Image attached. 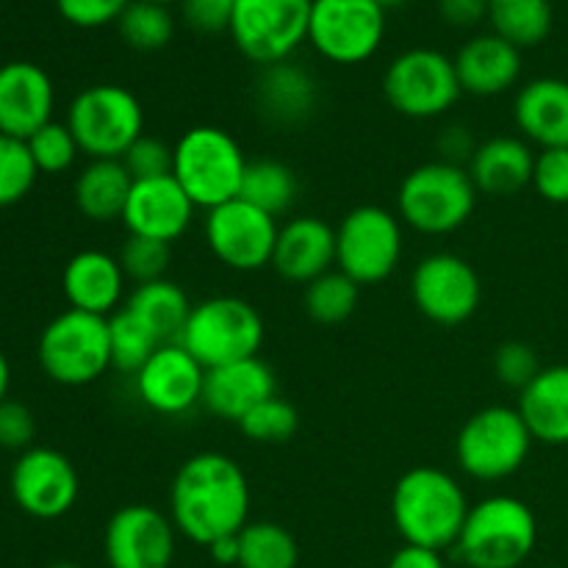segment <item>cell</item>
I'll return each mask as SVG.
<instances>
[{
    "instance_id": "1",
    "label": "cell",
    "mask_w": 568,
    "mask_h": 568,
    "mask_svg": "<svg viewBox=\"0 0 568 568\" xmlns=\"http://www.w3.org/2000/svg\"><path fill=\"white\" fill-rule=\"evenodd\" d=\"M170 519L200 547L239 536L250 525V483L242 466L222 453L192 455L172 477Z\"/></svg>"
},
{
    "instance_id": "2",
    "label": "cell",
    "mask_w": 568,
    "mask_h": 568,
    "mask_svg": "<svg viewBox=\"0 0 568 568\" xmlns=\"http://www.w3.org/2000/svg\"><path fill=\"white\" fill-rule=\"evenodd\" d=\"M469 508L464 486L436 466H416L405 471L392 494L394 527L405 544L436 552L455 547Z\"/></svg>"
},
{
    "instance_id": "3",
    "label": "cell",
    "mask_w": 568,
    "mask_h": 568,
    "mask_svg": "<svg viewBox=\"0 0 568 568\" xmlns=\"http://www.w3.org/2000/svg\"><path fill=\"white\" fill-rule=\"evenodd\" d=\"M538 541L530 505L508 494H494L471 505L455 552L471 568H519Z\"/></svg>"
},
{
    "instance_id": "4",
    "label": "cell",
    "mask_w": 568,
    "mask_h": 568,
    "mask_svg": "<svg viewBox=\"0 0 568 568\" xmlns=\"http://www.w3.org/2000/svg\"><path fill=\"white\" fill-rule=\"evenodd\" d=\"M172 175L194 203V209H216L239 197L247 170L242 144L216 125L189 128L175 148Z\"/></svg>"
},
{
    "instance_id": "5",
    "label": "cell",
    "mask_w": 568,
    "mask_h": 568,
    "mask_svg": "<svg viewBox=\"0 0 568 568\" xmlns=\"http://www.w3.org/2000/svg\"><path fill=\"white\" fill-rule=\"evenodd\" d=\"M477 194L469 170L449 161H430L410 170L399 183V220L427 236H444L469 222Z\"/></svg>"
},
{
    "instance_id": "6",
    "label": "cell",
    "mask_w": 568,
    "mask_h": 568,
    "mask_svg": "<svg viewBox=\"0 0 568 568\" xmlns=\"http://www.w3.org/2000/svg\"><path fill=\"white\" fill-rule=\"evenodd\" d=\"M178 344L205 372L236 364L258 355L264 344V320L247 300L209 297L194 305Z\"/></svg>"
},
{
    "instance_id": "7",
    "label": "cell",
    "mask_w": 568,
    "mask_h": 568,
    "mask_svg": "<svg viewBox=\"0 0 568 568\" xmlns=\"http://www.w3.org/2000/svg\"><path fill=\"white\" fill-rule=\"evenodd\" d=\"M39 366L59 386H87L111 369L109 316L67 308L39 336Z\"/></svg>"
},
{
    "instance_id": "8",
    "label": "cell",
    "mask_w": 568,
    "mask_h": 568,
    "mask_svg": "<svg viewBox=\"0 0 568 568\" xmlns=\"http://www.w3.org/2000/svg\"><path fill=\"white\" fill-rule=\"evenodd\" d=\"M67 128L89 159H122L144 133V109L131 89L94 83L72 98Z\"/></svg>"
},
{
    "instance_id": "9",
    "label": "cell",
    "mask_w": 568,
    "mask_h": 568,
    "mask_svg": "<svg viewBox=\"0 0 568 568\" xmlns=\"http://www.w3.org/2000/svg\"><path fill=\"white\" fill-rule=\"evenodd\" d=\"M532 442L536 438L527 430L519 408L491 405L464 422L455 442V458L471 480L497 483L525 466Z\"/></svg>"
},
{
    "instance_id": "10",
    "label": "cell",
    "mask_w": 568,
    "mask_h": 568,
    "mask_svg": "<svg viewBox=\"0 0 568 568\" xmlns=\"http://www.w3.org/2000/svg\"><path fill=\"white\" fill-rule=\"evenodd\" d=\"M383 92L397 114L433 120L453 109L464 89L449 55L433 48H410L388 64Z\"/></svg>"
},
{
    "instance_id": "11",
    "label": "cell",
    "mask_w": 568,
    "mask_h": 568,
    "mask_svg": "<svg viewBox=\"0 0 568 568\" xmlns=\"http://www.w3.org/2000/svg\"><path fill=\"white\" fill-rule=\"evenodd\" d=\"M403 258V225L381 205H358L336 227V266L358 286L383 283Z\"/></svg>"
},
{
    "instance_id": "12",
    "label": "cell",
    "mask_w": 568,
    "mask_h": 568,
    "mask_svg": "<svg viewBox=\"0 0 568 568\" xmlns=\"http://www.w3.org/2000/svg\"><path fill=\"white\" fill-rule=\"evenodd\" d=\"M314 0H236L231 37L250 61L261 67L288 61L308 39Z\"/></svg>"
},
{
    "instance_id": "13",
    "label": "cell",
    "mask_w": 568,
    "mask_h": 568,
    "mask_svg": "<svg viewBox=\"0 0 568 568\" xmlns=\"http://www.w3.org/2000/svg\"><path fill=\"white\" fill-rule=\"evenodd\" d=\"M386 33V9L375 0H314L308 39L333 64H361Z\"/></svg>"
},
{
    "instance_id": "14",
    "label": "cell",
    "mask_w": 568,
    "mask_h": 568,
    "mask_svg": "<svg viewBox=\"0 0 568 568\" xmlns=\"http://www.w3.org/2000/svg\"><path fill=\"white\" fill-rule=\"evenodd\" d=\"M281 225L272 214L244 203L242 197L222 203L205 216V244L220 264L236 272L272 266Z\"/></svg>"
},
{
    "instance_id": "15",
    "label": "cell",
    "mask_w": 568,
    "mask_h": 568,
    "mask_svg": "<svg viewBox=\"0 0 568 568\" xmlns=\"http://www.w3.org/2000/svg\"><path fill=\"white\" fill-rule=\"evenodd\" d=\"M410 297L419 314L436 325H460L480 308V275L460 255L433 253L410 275Z\"/></svg>"
},
{
    "instance_id": "16",
    "label": "cell",
    "mask_w": 568,
    "mask_h": 568,
    "mask_svg": "<svg viewBox=\"0 0 568 568\" xmlns=\"http://www.w3.org/2000/svg\"><path fill=\"white\" fill-rule=\"evenodd\" d=\"M11 497L22 514L33 519H61L78 503L81 480L64 453L53 447H31L11 469Z\"/></svg>"
},
{
    "instance_id": "17",
    "label": "cell",
    "mask_w": 568,
    "mask_h": 568,
    "mask_svg": "<svg viewBox=\"0 0 568 568\" xmlns=\"http://www.w3.org/2000/svg\"><path fill=\"white\" fill-rule=\"evenodd\" d=\"M175 525L150 505H125L105 525L109 568H170L175 560Z\"/></svg>"
},
{
    "instance_id": "18",
    "label": "cell",
    "mask_w": 568,
    "mask_h": 568,
    "mask_svg": "<svg viewBox=\"0 0 568 568\" xmlns=\"http://www.w3.org/2000/svg\"><path fill=\"white\" fill-rule=\"evenodd\" d=\"M133 381L139 399L153 414L183 416L203 403L205 369L178 342L155 349Z\"/></svg>"
},
{
    "instance_id": "19",
    "label": "cell",
    "mask_w": 568,
    "mask_h": 568,
    "mask_svg": "<svg viewBox=\"0 0 568 568\" xmlns=\"http://www.w3.org/2000/svg\"><path fill=\"white\" fill-rule=\"evenodd\" d=\"M192 220L194 203L175 181V175L133 181L125 211H122V225L131 236H148L172 244L189 231Z\"/></svg>"
},
{
    "instance_id": "20",
    "label": "cell",
    "mask_w": 568,
    "mask_h": 568,
    "mask_svg": "<svg viewBox=\"0 0 568 568\" xmlns=\"http://www.w3.org/2000/svg\"><path fill=\"white\" fill-rule=\"evenodd\" d=\"M55 89L48 72L31 61L0 67V133L28 139L53 120Z\"/></svg>"
},
{
    "instance_id": "21",
    "label": "cell",
    "mask_w": 568,
    "mask_h": 568,
    "mask_svg": "<svg viewBox=\"0 0 568 568\" xmlns=\"http://www.w3.org/2000/svg\"><path fill=\"white\" fill-rule=\"evenodd\" d=\"M275 372H272V366L264 364L258 355L205 372L203 405L214 416L236 422V425L255 408V405L275 397Z\"/></svg>"
},
{
    "instance_id": "22",
    "label": "cell",
    "mask_w": 568,
    "mask_h": 568,
    "mask_svg": "<svg viewBox=\"0 0 568 568\" xmlns=\"http://www.w3.org/2000/svg\"><path fill=\"white\" fill-rule=\"evenodd\" d=\"M336 264V227L320 216H297L277 233L272 266L281 277L308 286Z\"/></svg>"
},
{
    "instance_id": "23",
    "label": "cell",
    "mask_w": 568,
    "mask_h": 568,
    "mask_svg": "<svg viewBox=\"0 0 568 568\" xmlns=\"http://www.w3.org/2000/svg\"><path fill=\"white\" fill-rule=\"evenodd\" d=\"M125 272L120 258L103 253V250H81L72 255L61 275L64 297L70 308L87 311V314L111 316L120 311L125 297Z\"/></svg>"
},
{
    "instance_id": "24",
    "label": "cell",
    "mask_w": 568,
    "mask_h": 568,
    "mask_svg": "<svg viewBox=\"0 0 568 568\" xmlns=\"http://www.w3.org/2000/svg\"><path fill=\"white\" fill-rule=\"evenodd\" d=\"M453 61L460 89L477 94V98H494V94L508 92L521 75L519 48L497 33L471 37Z\"/></svg>"
},
{
    "instance_id": "25",
    "label": "cell",
    "mask_w": 568,
    "mask_h": 568,
    "mask_svg": "<svg viewBox=\"0 0 568 568\" xmlns=\"http://www.w3.org/2000/svg\"><path fill=\"white\" fill-rule=\"evenodd\" d=\"M514 116L519 131L541 150L568 148V81L536 78L516 94Z\"/></svg>"
},
{
    "instance_id": "26",
    "label": "cell",
    "mask_w": 568,
    "mask_h": 568,
    "mask_svg": "<svg viewBox=\"0 0 568 568\" xmlns=\"http://www.w3.org/2000/svg\"><path fill=\"white\" fill-rule=\"evenodd\" d=\"M532 166H536V153L525 139L494 136L477 144L469 161V175L477 192L491 194V197H508V194L530 186Z\"/></svg>"
},
{
    "instance_id": "27",
    "label": "cell",
    "mask_w": 568,
    "mask_h": 568,
    "mask_svg": "<svg viewBox=\"0 0 568 568\" xmlns=\"http://www.w3.org/2000/svg\"><path fill=\"white\" fill-rule=\"evenodd\" d=\"M519 414L536 442L568 444V364L547 366L519 392Z\"/></svg>"
},
{
    "instance_id": "28",
    "label": "cell",
    "mask_w": 568,
    "mask_h": 568,
    "mask_svg": "<svg viewBox=\"0 0 568 568\" xmlns=\"http://www.w3.org/2000/svg\"><path fill=\"white\" fill-rule=\"evenodd\" d=\"M255 103L261 114L281 125L305 120L316 103V83L303 67L292 61H277L264 67L255 81Z\"/></svg>"
},
{
    "instance_id": "29",
    "label": "cell",
    "mask_w": 568,
    "mask_h": 568,
    "mask_svg": "<svg viewBox=\"0 0 568 568\" xmlns=\"http://www.w3.org/2000/svg\"><path fill=\"white\" fill-rule=\"evenodd\" d=\"M131 186L133 178L120 159H89V164L78 172L72 197L87 220L111 222L122 220Z\"/></svg>"
},
{
    "instance_id": "30",
    "label": "cell",
    "mask_w": 568,
    "mask_h": 568,
    "mask_svg": "<svg viewBox=\"0 0 568 568\" xmlns=\"http://www.w3.org/2000/svg\"><path fill=\"white\" fill-rule=\"evenodd\" d=\"M125 308L144 322V327L159 338V344H175L194 305L189 303L186 292L178 283L161 277V281L142 283L133 288L131 297L125 300Z\"/></svg>"
},
{
    "instance_id": "31",
    "label": "cell",
    "mask_w": 568,
    "mask_h": 568,
    "mask_svg": "<svg viewBox=\"0 0 568 568\" xmlns=\"http://www.w3.org/2000/svg\"><path fill=\"white\" fill-rule=\"evenodd\" d=\"M488 20L494 33L516 48H532L552 31L549 0H488Z\"/></svg>"
},
{
    "instance_id": "32",
    "label": "cell",
    "mask_w": 568,
    "mask_h": 568,
    "mask_svg": "<svg viewBox=\"0 0 568 568\" xmlns=\"http://www.w3.org/2000/svg\"><path fill=\"white\" fill-rule=\"evenodd\" d=\"M239 197L255 209L266 211L277 220L283 211H288L297 197V178L283 161L275 159H255L247 161L244 170L242 192Z\"/></svg>"
},
{
    "instance_id": "33",
    "label": "cell",
    "mask_w": 568,
    "mask_h": 568,
    "mask_svg": "<svg viewBox=\"0 0 568 568\" xmlns=\"http://www.w3.org/2000/svg\"><path fill=\"white\" fill-rule=\"evenodd\" d=\"M297 541L275 521H250L239 532V568H297Z\"/></svg>"
},
{
    "instance_id": "34",
    "label": "cell",
    "mask_w": 568,
    "mask_h": 568,
    "mask_svg": "<svg viewBox=\"0 0 568 568\" xmlns=\"http://www.w3.org/2000/svg\"><path fill=\"white\" fill-rule=\"evenodd\" d=\"M361 286L342 270H331L305 286L303 305L320 325H342L358 308Z\"/></svg>"
},
{
    "instance_id": "35",
    "label": "cell",
    "mask_w": 568,
    "mask_h": 568,
    "mask_svg": "<svg viewBox=\"0 0 568 568\" xmlns=\"http://www.w3.org/2000/svg\"><path fill=\"white\" fill-rule=\"evenodd\" d=\"M109 338H111V366L125 375H136L144 364L150 361V355L159 347V338L144 327V322L139 316H133L131 311L122 305L120 311L109 316Z\"/></svg>"
},
{
    "instance_id": "36",
    "label": "cell",
    "mask_w": 568,
    "mask_h": 568,
    "mask_svg": "<svg viewBox=\"0 0 568 568\" xmlns=\"http://www.w3.org/2000/svg\"><path fill=\"white\" fill-rule=\"evenodd\" d=\"M116 26H120V37L142 53L166 48L175 33V20H172L170 9L164 3H153V0H131Z\"/></svg>"
},
{
    "instance_id": "37",
    "label": "cell",
    "mask_w": 568,
    "mask_h": 568,
    "mask_svg": "<svg viewBox=\"0 0 568 568\" xmlns=\"http://www.w3.org/2000/svg\"><path fill=\"white\" fill-rule=\"evenodd\" d=\"M39 170L31 159L26 139L0 133V209L17 205L37 183Z\"/></svg>"
},
{
    "instance_id": "38",
    "label": "cell",
    "mask_w": 568,
    "mask_h": 568,
    "mask_svg": "<svg viewBox=\"0 0 568 568\" xmlns=\"http://www.w3.org/2000/svg\"><path fill=\"white\" fill-rule=\"evenodd\" d=\"M300 425V416L297 408L292 403H286L283 397H270L264 399L261 405H255L239 427H242L244 436L250 442H258V444H283L297 433Z\"/></svg>"
},
{
    "instance_id": "39",
    "label": "cell",
    "mask_w": 568,
    "mask_h": 568,
    "mask_svg": "<svg viewBox=\"0 0 568 568\" xmlns=\"http://www.w3.org/2000/svg\"><path fill=\"white\" fill-rule=\"evenodd\" d=\"M26 142L28 150H31L33 164H37V170L44 172V175H59V172L70 170V166L75 164L78 153H81V148H78L75 136H72V131L67 128V122L50 120L48 125L39 128V131L33 133V136H28Z\"/></svg>"
},
{
    "instance_id": "40",
    "label": "cell",
    "mask_w": 568,
    "mask_h": 568,
    "mask_svg": "<svg viewBox=\"0 0 568 568\" xmlns=\"http://www.w3.org/2000/svg\"><path fill=\"white\" fill-rule=\"evenodd\" d=\"M170 258H172V244L159 242V239H148V236H131V233H128L125 244H122L120 250L122 272H125L128 281H133L136 286L161 281V277L166 275Z\"/></svg>"
},
{
    "instance_id": "41",
    "label": "cell",
    "mask_w": 568,
    "mask_h": 568,
    "mask_svg": "<svg viewBox=\"0 0 568 568\" xmlns=\"http://www.w3.org/2000/svg\"><path fill=\"white\" fill-rule=\"evenodd\" d=\"M122 164H125L128 175L133 181H150V178H164L172 175V161H175V150L159 136H142L128 148V153L122 155Z\"/></svg>"
},
{
    "instance_id": "42",
    "label": "cell",
    "mask_w": 568,
    "mask_h": 568,
    "mask_svg": "<svg viewBox=\"0 0 568 568\" xmlns=\"http://www.w3.org/2000/svg\"><path fill=\"white\" fill-rule=\"evenodd\" d=\"M541 369L544 366L538 364L536 349L525 342L503 344L497 349V355H494V372H497L499 383H505L510 388H519V392H525Z\"/></svg>"
},
{
    "instance_id": "43",
    "label": "cell",
    "mask_w": 568,
    "mask_h": 568,
    "mask_svg": "<svg viewBox=\"0 0 568 568\" xmlns=\"http://www.w3.org/2000/svg\"><path fill=\"white\" fill-rule=\"evenodd\" d=\"M532 186L547 203H568V148H549L536 155Z\"/></svg>"
},
{
    "instance_id": "44",
    "label": "cell",
    "mask_w": 568,
    "mask_h": 568,
    "mask_svg": "<svg viewBox=\"0 0 568 568\" xmlns=\"http://www.w3.org/2000/svg\"><path fill=\"white\" fill-rule=\"evenodd\" d=\"M131 0H55V9L67 22L78 28H100L120 20Z\"/></svg>"
},
{
    "instance_id": "45",
    "label": "cell",
    "mask_w": 568,
    "mask_h": 568,
    "mask_svg": "<svg viewBox=\"0 0 568 568\" xmlns=\"http://www.w3.org/2000/svg\"><path fill=\"white\" fill-rule=\"evenodd\" d=\"M33 436H37V419L31 408L17 399H3L0 403V447L3 449H31Z\"/></svg>"
},
{
    "instance_id": "46",
    "label": "cell",
    "mask_w": 568,
    "mask_h": 568,
    "mask_svg": "<svg viewBox=\"0 0 568 568\" xmlns=\"http://www.w3.org/2000/svg\"><path fill=\"white\" fill-rule=\"evenodd\" d=\"M183 20L197 33L231 31L233 6L236 0H181Z\"/></svg>"
},
{
    "instance_id": "47",
    "label": "cell",
    "mask_w": 568,
    "mask_h": 568,
    "mask_svg": "<svg viewBox=\"0 0 568 568\" xmlns=\"http://www.w3.org/2000/svg\"><path fill=\"white\" fill-rule=\"evenodd\" d=\"M438 11L449 26L471 28L488 17V0H438Z\"/></svg>"
},
{
    "instance_id": "48",
    "label": "cell",
    "mask_w": 568,
    "mask_h": 568,
    "mask_svg": "<svg viewBox=\"0 0 568 568\" xmlns=\"http://www.w3.org/2000/svg\"><path fill=\"white\" fill-rule=\"evenodd\" d=\"M386 568H447L444 566L442 552L427 547H414V544H405L403 549L392 555Z\"/></svg>"
},
{
    "instance_id": "49",
    "label": "cell",
    "mask_w": 568,
    "mask_h": 568,
    "mask_svg": "<svg viewBox=\"0 0 568 568\" xmlns=\"http://www.w3.org/2000/svg\"><path fill=\"white\" fill-rule=\"evenodd\" d=\"M438 148H442L444 161H449V164H458L460 159L471 161V155H475V150H477L464 128H449V131L438 139Z\"/></svg>"
},
{
    "instance_id": "50",
    "label": "cell",
    "mask_w": 568,
    "mask_h": 568,
    "mask_svg": "<svg viewBox=\"0 0 568 568\" xmlns=\"http://www.w3.org/2000/svg\"><path fill=\"white\" fill-rule=\"evenodd\" d=\"M209 549L211 560L220 566H239V536H227V538H220V541H214Z\"/></svg>"
},
{
    "instance_id": "51",
    "label": "cell",
    "mask_w": 568,
    "mask_h": 568,
    "mask_svg": "<svg viewBox=\"0 0 568 568\" xmlns=\"http://www.w3.org/2000/svg\"><path fill=\"white\" fill-rule=\"evenodd\" d=\"M9 386H11V366H9V358L3 355V349H0V403L9 399Z\"/></svg>"
},
{
    "instance_id": "52",
    "label": "cell",
    "mask_w": 568,
    "mask_h": 568,
    "mask_svg": "<svg viewBox=\"0 0 568 568\" xmlns=\"http://www.w3.org/2000/svg\"><path fill=\"white\" fill-rule=\"evenodd\" d=\"M375 3H381L383 9H388V6H399V3H405V0H375Z\"/></svg>"
},
{
    "instance_id": "53",
    "label": "cell",
    "mask_w": 568,
    "mask_h": 568,
    "mask_svg": "<svg viewBox=\"0 0 568 568\" xmlns=\"http://www.w3.org/2000/svg\"><path fill=\"white\" fill-rule=\"evenodd\" d=\"M50 568H81V566H75V564H53Z\"/></svg>"
},
{
    "instance_id": "54",
    "label": "cell",
    "mask_w": 568,
    "mask_h": 568,
    "mask_svg": "<svg viewBox=\"0 0 568 568\" xmlns=\"http://www.w3.org/2000/svg\"><path fill=\"white\" fill-rule=\"evenodd\" d=\"M153 3H164L166 6V3H172V0H153Z\"/></svg>"
}]
</instances>
